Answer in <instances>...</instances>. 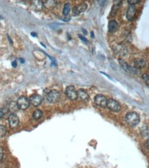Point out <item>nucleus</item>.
Here are the masks:
<instances>
[{"label":"nucleus","instance_id":"f257e3e1","mask_svg":"<svg viewBox=\"0 0 149 168\" xmlns=\"http://www.w3.org/2000/svg\"><path fill=\"white\" fill-rule=\"evenodd\" d=\"M125 121L128 125L134 127L139 123L140 118L138 114L134 113V112H131V113H128L126 114Z\"/></svg>","mask_w":149,"mask_h":168},{"label":"nucleus","instance_id":"f03ea898","mask_svg":"<svg viewBox=\"0 0 149 168\" xmlns=\"http://www.w3.org/2000/svg\"><path fill=\"white\" fill-rule=\"evenodd\" d=\"M60 99V93L57 90H52L46 95V99L51 104H55Z\"/></svg>","mask_w":149,"mask_h":168},{"label":"nucleus","instance_id":"7ed1b4c3","mask_svg":"<svg viewBox=\"0 0 149 168\" xmlns=\"http://www.w3.org/2000/svg\"><path fill=\"white\" fill-rule=\"evenodd\" d=\"M106 108L109 109V110L112 112H119L121 110V105L119 103L115 101V99H109L107 100V104H106Z\"/></svg>","mask_w":149,"mask_h":168},{"label":"nucleus","instance_id":"20e7f679","mask_svg":"<svg viewBox=\"0 0 149 168\" xmlns=\"http://www.w3.org/2000/svg\"><path fill=\"white\" fill-rule=\"evenodd\" d=\"M17 105L18 106L19 109H21V110H26L29 106H30V101L29 99L24 96H20L19 98L17 99Z\"/></svg>","mask_w":149,"mask_h":168},{"label":"nucleus","instance_id":"39448f33","mask_svg":"<svg viewBox=\"0 0 149 168\" xmlns=\"http://www.w3.org/2000/svg\"><path fill=\"white\" fill-rule=\"evenodd\" d=\"M66 95L67 97H68L69 99L72 100V101H75V100L78 98L77 91L76 90L75 88L73 85H68V86L66 88Z\"/></svg>","mask_w":149,"mask_h":168},{"label":"nucleus","instance_id":"423d86ee","mask_svg":"<svg viewBox=\"0 0 149 168\" xmlns=\"http://www.w3.org/2000/svg\"><path fill=\"white\" fill-rule=\"evenodd\" d=\"M8 123H9L10 128L12 129L16 128L19 125V117H17L15 113H12L10 114L9 117H8Z\"/></svg>","mask_w":149,"mask_h":168},{"label":"nucleus","instance_id":"0eeeda50","mask_svg":"<svg viewBox=\"0 0 149 168\" xmlns=\"http://www.w3.org/2000/svg\"><path fill=\"white\" fill-rule=\"evenodd\" d=\"M29 101H30V104L32 105L35 106V107H37V106L42 104L43 101V98L42 96H41L39 95H34L30 97Z\"/></svg>","mask_w":149,"mask_h":168},{"label":"nucleus","instance_id":"6e6552de","mask_svg":"<svg viewBox=\"0 0 149 168\" xmlns=\"http://www.w3.org/2000/svg\"><path fill=\"white\" fill-rule=\"evenodd\" d=\"M88 8V5L85 3H82L78 6H76L73 8H72V14L73 15L77 16L79 15L81 13L86 11Z\"/></svg>","mask_w":149,"mask_h":168},{"label":"nucleus","instance_id":"1a4fd4ad","mask_svg":"<svg viewBox=\"0 0 149 168\" xmlns=\"http://www.w3.org/2000/svg\"><path fill=\"white\" fill-rule=\"evenodd\" d=\"M136 12L137 9L135 5H130L126 12V18L128 21H133V19L135 18Z\"/></svg>","mask_w":149,"mask_h":168},{"label":"nucleus","instance_id":"9d476101","mask_svg":"<svg viewBox=\"0 0 149 168\" xmlns=\"http://www.w3.org/2000/svg\"><path fill=\"white\" fill-rule=\"evenodd\" d=\"M95 102L97 105L102 108H106L107 104V99L104 95H97L95 97Z\"/></svg>","mask_w":149,"mask_h":168},{"label":"nucleus","instance_id":"9b49d317","mask_svg":"<svg viewBox=\"0 0 149 168\" xmlns=\"http://www.w3.org/2000/svg\"><path fill=\"white\" fill-rule=\"evenodd\" d=\"M114 51H115V54L119 55L120 56H125L128 53V50L126 47L124 45H118L116 47L114 48Z\"/></svg>","mask_w":149,"mask_h":168},{"label":"nucleus","instance_id":"f8f14e48","mask_svg":"<svg viewBox=\"0 0 149 168\" xmlns=\"http://www.w3.org/2000/svg\"><path fill=\"white\" fill-rule=\"evenodd\" d=\"M134 65V68L135 69H139V70H142L143 68H144L147 66V61H146L144 59H138L135 61H134L133 62Z\"/></svg>","mask_w":149,"mask_h":168},{"label":"nucleus","instance_id":"ddd939ff","mask_svg":"<svg viewBox=\"0 0 149 168\" xmlns=\"http://www.w3.org/2000/svg\"><path fill=\"white\" fill-rule=\"evenodd\" d=\"M77 96L81 101L86 102L89 101V95L84 89H80L77 91Z\"/></svg>","mask_w":149,"mask_h":168},{"label":"nucleus","instance_id":"4468645a","mask_svg":"<svg viewBox=\"0 0 149 168\" xmlns=\"http://www.w3.org/2000/svg\"><path fill=\"white\" fill-rule=\"evenodd\" d=\"M108 28H109V32H115L118 29V24L117 22H115V20H112L109 23V26H108Z\"/></svg>","mask_w":149,"mask_h":168},{"label":"nucleus","instance_id":"2eb2a0df","mask_svg":"<svg viewBox=\"0 0 149 168\" xmlns=\"http://www.w3.org/2000/svg\"><path fill=\"white\" fill-rule=\"evenodd\" d=\"M71 4H69V3H66L64 5V9H63V14L64 16H68L69 14V12L71 10Z\"/></svg>","mask_w":149,"mask_h":168},{"label":"nucleus","instance_id":"dca6fc26","mask_svg":"<svg viewBox=\"0 0 149 168\" xmlns=\"http://www.w3.org/2000/svg\"><path fill=\"white\" fill-rule=\"evenodd\" d=\"M119 64H120L121 67L123 68L124 70H126V71H128L129 72V70H130V66L129 65H128V64L126 62V61H124V60L122 59H119Z\"/></svg>","mask_w":149,"mask_h":168},{"label":"nucleus","instance_id":"f3484780","mask_svg":"<svg viewBox=\"0 0 149 168\" xmlns=\"http://www.w3.org/2000/svg\"><path fill=\"white\" fill-rule=\"evenodd\" d=\"M42 115H43V113L42 111H41L40 110H36L34 111V113L33 114V117L34 119L38 120L42 117Z\"/></svg>","mask_w":149,"mask_h":168},{"label":"nucleus","instance_id":"a211bd4d","mask_svg":"<svg viewBox=\"0 0 149 168\" xmlns=\"http://www.w3.org/2000/svg\"><path fill=\"white\" fill-rule=\"evenodd\" d=\"M7 133L6 128L4 125L0 124V138L4 137Z\"/></svg>","mask_w":149,"mask_h":168},{"label":"nucleus","instance_id":"6ab92c4d","mask_svg":"<svg viewBox=\"0 0 149 168\" xmlns=\"http://www.w3.org/2000/svg\"><path fill=\"white\" fill-rule=\"evenodd\" d=\"M43 5H44V6L46 8H49L50 9V8H51L50 6H51V8H52L53 7H55V5H56V3H55V2L54 1H46L44 4H43Z\"/></svg>","mask_w":149,"mask_h":168},{"label":"nucleus","instance_id":"aec40b11","mask_svg":"<svg viewBox=\"0 0 149 168\" xmlns=\"http://www.w3.org/2000/svg\"><path fill=\"white\" fill-rule=\"evenodd\" d=\"M10 110L12 111V112H14V111H17V110H18L19 108L18 106H17V102L16 103H11V104L10 105V108H9Z\"/></svg>","mask_w":149,"mask_h":168},{"label":"nucleus","instance_id":"412c9836","mask_svg":"<svg viewBox=\"0 0 149 168\" xmlns=\"http://www.w3.org/2000/svg\"><path fill=\"white\" fill-rule=\"evenodd\" d=\"M118 7H119L118 6H117V5H114L113 6V9H112L111 12H110V15H111V16H115V15L117 11H118Z\"/></svg>","mask_w":149,"mask_h":168},{"label":"nucleus","instance_id":"4be33fe9","mask_svg":"<svg viewBox=\"0 0 149 168\" xmlns=\"http://www.w3.org/2000/svg\"><path fill=\"white\" fill-rule=\"evenodd\" d=\"M148 128H147V127H144V128L142 129V131H141V133L143 135V136H147V135L148 134Z\"/></svg>","mask_w":149,"mask_h":168},{"label":"nucleus","instance_id":"5701e85b","mask_svg":"<svg viewBox=\"0 0 149 168\" xmlns=\"http://www.w3.org/2000/svg\"><path fill=\"white\" fill-rule=\"evenodd\" d=\"M140 1L139 0H129V1H128V3L130 5H135V4H137V3H139Z\"/></svg>","mask_w":149,"mask_h":168},{"label":"nucleus","instance_id":"b1692460","mask_svg":"<svg viewBox=\"0 0 149 168\" xmlns=\"http://www.w3.org/2000/svg\"><path fill=\"white\" fill-rule=\"evenodd\" d=\"M79 37H80V39L82 41V42L84 43H86V44H88V40L87 39H86L85 37H83V36H81V35H79Z\"/></svg>","mask_w":149,"mask_h":168},{"label":"nucleus","instance_id":"393cba45","mask_svg":"<svg viewBox=\"0 0 149 168\" xmlns=\"http://www.w3.org/2000/svg\"><path fill=\"white\" fill-rule=\"evenodd\" d=\"M142 79L143 80H144L145 81H148L149 80V75L148 74H144L142 75Z\"/></svg>","mask_w":149,"mask_h":168},{"label":"nucleus","instance_id":"a878e982","mask_svg":"<svg viewBox=\"0 0 149 168\" xmlns=\"http://www.w3.org/2000/svg\"><path fill=\"white\" fill-rule=\"evenodd\" d=\"M3 157H4V151H3L2 147L0 146V161L2 160Z\"/></svg>","mask_w":149,"mask_h":168},{"label":"nucleus","instance_id":"bb28decb","mask_svg":"<svg viewBox=\"0 0 149 168\" xmlns=\"http://www.w3.org/2000/svg\"><path fill=\"white\" fill-rule=\"evenodd\" d=\"M4 114H5L4 111L3 110H0V119H2V118L4 117Z\"/></svg>","mask_w":149,"mask_h":168},{"label":"nucleus","instance_id":"cd10ccee","mask_svg":"<svg viewBox=\"0 0 149 168\" xmlns=\"http://www.w3.org/2000/svg\"><path fill=\"white\" fill-rule=\"evenodd\" d=\"M17 61H14L12 62V66L13 68H16L17 67Z\"/></svg>","mask_w":149,"mask_h":168},{"label":"nucleus","instance_id":"c85d7f7f","mask_svg":"<svg viewBox=\"0 0 149 168\" xmlns=\"http://www.w3.org/2000/svg\"><path fill=\"white\" fill-rule=\"evenodd\" d=\"M147 145H148V147H149V137H148V138H147Z\"/></svg>","mask_w":149,"mask_h":168},{"label":"nucleus","instance_id":"c756f323","mask_svg":"<svg viewBox=\"0 0 149 168\" xmlns=\"http://www.w3.org/2000/svg\"><path fill=\"white\" fill-rule=\"evenodd\" d=\"M31 35H33V37H36L37 36L36 33H35V32H31Z\"/></svg>","mask_w":149,"mask_h":168},{"label":"nucleus","instance_id":"7c9ffc66","mask_svg":"<svg viewBox=\"0 0 149 168\" xmlns=\"http://www.w3.org/2000/svg\"><path fill=\"white\" fill-rule=\"evenodd\" d=\"M20 61H21V62L22 63V64H24V59H20Z\"/></svg>","mask_w":149,"mask_h":168},{"label":"nucleus","instance_id":"2f4dec72","mask_svg":"<svg viewBox=\"0 0 149 168\" xmlns=\"http://www.w3.org/2000/svg\"><path fill=\"white\" fill-rule=\"evenodd\" d=\"M83 32H84V34H85V35L87 34V32H86V30H84V29H83Z\"/></svg>","mask_w":149,"mask_h":168},{"label":"nucleus","instance_id":"473e14b6","mask_svg":"<svg viewBox=\"0 0 149 168\" xmlns=\"http://www.w3.org/2000/svg\"><path fill=\"white\" fill-rule=\"evenodd\" d=\"M91 35H92V37H94V35H93V32H91Z\"/></svg>","mask_w":149,"mask_h":168}]
</instances>
